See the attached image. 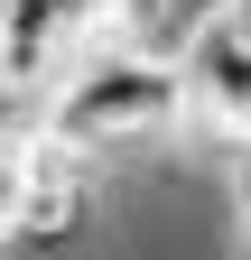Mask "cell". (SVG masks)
Listing matches in <instances>:
<instances>
[{
  "label": "cell",
  "instance_id": "cell-3",
  "mask_svg": "<svg viewBox=\"0 0 251 260\" xmlns=\"http://www.w3.org/2000/svg\"><path fill=\"white\" fill-rule=\"evenodd\" d=\"M103 195H112V177H19V195H10V223H0V260L10 251H75L84 233H93V214H103Z\"/></svg>",
  "mask_w": 251,
  "mask_h": 260
},
{
  "label": "cell",
  "instance_id": "cell-2",
  "mask_svg": "<svg viewBox=\"0 0 251 260\" xmlns=\"http://www.w3.org/2000/svg\"><path fill=\"white\" fill-rule=\"evenodd\" d=\"M177 75H186V121H205V130H251V47H242V28L214 10L196 38L177 47Z\"/></svg>",
  "mask_w": 251,
  "mask_h": 260
},
{
  "label": "cell",
  "instance_id": "cell-4",
  "mask_svg": "<svg viewBox=\"0 0 251 260\" xmlns=\"http://www.w3.org/2000/svg\"><path fill=\"white\" fill-rule=\"evenodd\" d=\"M10 195H19V149L0 140V223H10Z\"/></svg>",
  "mask_w": 251,
  "mask_h": 260
},
{
  "label": "cell",
  "instance_id": "cell-5",
  "mask_svg": "<svg viewBox=\"0 0 251 260\" xmlns=\"http://www.w3.org/2000/svg\"><path fill=\"white\" fill-rule=\"evenodd\" d=\"M242 233H251V205H242Z\"/></svg>",
  "mask_w": 251,
  "mask_h": 260
},
{
  "label": "cell",
  "instance_id": "cell-1",
  "mask_svg": "<svg viewBox=\"0 0 251 260\" xmlns=\"http://www.w3.org/2000/svg\"><path fill=\"white\" fill-rule=\"evenodd\" d=\"M177 112H186L177 56H149L131 38H112V28H93V38L66 56V75L47 84V130H66V140L93 149V158H121V149L177 130Z\"/></svg>",
  "mask_w": 251,
  "mask_h": 260
}]
</instances>
